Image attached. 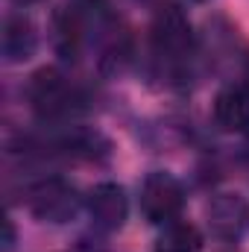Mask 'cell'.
I'll list each match as a JSON object with an SVG mask.
<instances>
[{
    "label": "cell",
    "instance_id": "1",
    "mask_svg": "<svg viewBox=\"0 0 249 252\" xmlns=\"http://www.w3.org/2000/svg\"><path fill=\"white\" fill-rule=\"evenodd\" d=\"M79 205H82V199H79L76 188L70 182L59 179V176L41 179L27 190V208L41 223H56V226L70 223L76 217Z\"/></svg>",
    "mask_w": 249,
    "mask_h": 252
},
{
    "label": "cell",
    "instance_id": "2",
    "mask_svg": "<svg viewBox=\"0 0 249 252\" xmlns=\"http://www.w3.org/2000/svg\"><path fill=\"white\" fill-rule=\"evenodd\" d=\"M182 205H185V190H182L176 176H170L164 170H156V173H150L144 179V185H141V211H144V217L150 223L164 226L170 220H179Z\"/></svg>",
    "mask_w": 249,
    "mask_h": 252
},
{
    "label": "cell",
    "instance_id": "3",
    "mask_svg": "<svg viewBox=\"0 0 249 252\" xmlns=\"http://www.w3.org/2000/svg\"><path fill=\"white\" fill-rule=\"evenodd\" d=\"M27 100L41 118H62L73 109L76 91L56 67H41L27 82Z\"/></svg>",
    "mask_w": 249,
    "mask_h": 252
},
{
    "label": "cell",
    "instance_id": "4",
    "mask_svg": "<svg viewBox=\"0 0 249 252\" xmlns=\"http://www.w3.org/2000/svg\"><path fill=\"white\" fill-rule=\"evenodd\" d=\"M150 38H153V50L158 56L167 59H179L185 56L193 44V32H190V21L179 6H164L158 9V15L153 18L150 27Z\"/></svg>",
    "mask_w": 249,
    "mask_h": 252
},
{
    "label": "cell",
    "instance_id": "5",
    "mask_svg": "<svg viewBox=\"0 0 249 252\" xmlns=\"http://www.w3.org/2000/svg\"><path fill=\"white\" fill-rule=\"evenodd\" d=\"M208 229L220 241H241L249 235V202L241 193H217L208 208Z\"/></svg>",
    "mask_w": 249,
    "mask_h": 252
},
{
    "label": "cell",
    "instance_id": "6",
    "mask_svg": "<svg viewBox=\"0 0 249 252\" xmlns=\"http://www.w3.org/2000/svg\"><path fill=\"white\" fill-rule=\"evenodd\" d=\"M85 208H88V217L94 223V229L100 232H118L126 223V214H129V199H126V190L115 182H100L88 190L85 196Z\"/></svg>",
    "mask_w": 249,
    "mask_h": 252
},
{
    "label": "cell",
    "instance_id": "7",
    "mask_svg": "<svg viewBox=\"0 0 249 252\" xmlns=\"http://www.w3.org/2000/svg\"><path fill=\"white\" fill-rule=\"evenodd\" d=\"M35 47H38L35 24L27 15H9L3 21V32H0L3 59L9 64H21V62H27V59H32Z\"/></svg>",
    "mask_w": 249,
    "mask_h": 252
},
{
    "label": "cell",
    "instance_id": "8",
    "mask_svg": "<svg viewBox=\"0 0 249 252\" xmlns=\"http://www.w3.org/2000/svg\"><path fill=\"white\" fill-rule=\"evenodd\" d=\"M214 124L223 132H244V129H249V85L247 82L226 85L214 97Z\"/></svg>",
    "mask_w": 249,
    "mask_h": 252
},
{
    "label": "cell",
    "instance_id": "9",
    "mask_svg": "<svg viewBox=\"0 0 249 252\" xmlns=\"http://www.w3.org/2000/svg\"><path fill=\"white\" fill-rule=\"evenodd\" d=\"M199 250H202V235L187 220L164 223L161 235L156 238V252H199Z\"/></svg>",
    "mask_w": 249,
    "mask_h": 252
},
{
    "label": "cell",
    "instance_id": "10",
    "mask_svg": "<svg viewBox=\"0 0 249 252\" xmlns=\"http://www.w3.org/2000/svg\"><path fill=\"white\" fill-rule=\"evenodd\" d=\"M79 38H82L79 18H76L73 12H62V15H56V35H53L56 47H59L62 53H73L76 44H79Z\"/></svg>",
    "mask_w": 249,
    "mask_h": 252
},
{
    "label": "cell",
    "instance_id": "11",
    "mask_svg": "<svg viewBox=\"0 0 249 252\" xmlns=\"http://www.w3.org/2000/svg\"><path fill=\"white\" fill-rule=\"evenodd\" d=\"M12 241H15V232H12V223H6V244H3V250L6 252L12 250Z\"/></svg>",
    "mask_w": 249,
    "mask_h": 252
},
{
    "label": "cell",
    "instance_id": "12",
    "mask_svg": "<svg viewBox=\"0 0 249 252\" xmlns=\"http://www.w3.org/2000/svg\"><path fill=\"white\" fill-rule=\"evenodd\" d=\"M12 3H18V6H32V3H41V0H12Z\"/></svg>",
    "mask_w": 249,
    "mask_h": 252
},
{
    "label": "cell",
    "instance_id": "13",
    "mask_svg": "<svg viewBox=\"0 0 249 252\" xmlns=\"http://www.w3.org/2000/svg\"><path fill=\"white\" fill-rule=\"evenodd\" d=\"M82 3H100V0H82Z\"/></svg>",
    "mask_w": 249,
    "mask_h": 252
}]
</instances>
